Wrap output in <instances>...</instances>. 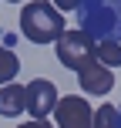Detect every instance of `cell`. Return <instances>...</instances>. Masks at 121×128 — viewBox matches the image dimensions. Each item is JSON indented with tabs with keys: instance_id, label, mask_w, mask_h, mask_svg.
Returning <instances> with one entry per match:
<instances>
[{
	"instance_id": "6da1fadb",
	"label": "cell",
	"mask_w": 121,
	"mask_h": 128,
	"mask_svg": "<svg viewBox=\"0 0 121 128\" xmlns=\"http://www.w3.org/2000/svg\"><path fill=\"white\" fill-rule=\"evenodd\" d=\"M77 20L91 40L121 44V0H77Z\"/></svg>"
},
{
	"instance_id": "7a4b0ae2",
	"label": "cell",
	"mask_w": 121,
	"mask_h": 128,
	"mask_svg": "<svg viewBox=\"0 0 121 128\" xmlns=\"http://www.w3.org/2000/svg\"><path fill=\"white\" fill-rule=\"evenodd\" d=\"M64 27V14L47 0H27L24 10H20V34L34 44H54Z\"/></svg>"
},
{
	"instance_id": "3957f363",
	"label": "cell",
	"mask_w": 121,
	"mask_h": 128,
	"mask_svg": "<svg viewBox=\"0 0 121 128\" xmlns=\"http://www.w3.org/2000/svg\"><path fill=\"white\" fill-rule=\"evenodd\" d=\"M54 51H57V61L71 71H81L88 61H94V40L84 30H64L57 40H54Z\"/></svg>"
},
{
	"instance_id": "277c9868",
	"label": "cell",
	"mask_w": 121,
	"mask_h": 128,
	"mask_svg": "<svg viewBox=\"0 0 121 128\" xmlns=\"http://www.w3.org/2000/svg\"><path fill=\"white\" fill-rule=\"evenodd\" d=\"M54 122L57 128H91L94 125V108L88 104V98L81 94H67V98H57L54 104Z\"/></svg>"
},
{
	"instance_id": "5b68a950",
	"label": "cell",
	"mask_w": 121,
	"mask_h": 128,
	"mask_svg": "<svg viewBox=\"0 0 121 128\" xmlns=\"http://www.w3.org/2000/svg\"><path fill=\"white\" fill-rule=\"evenodd\" d=\"M57 88H54V81H47V78H37V81H30L24 88V111L30 118H47L54 111V104H57Z\"/></svg>"
},
{
	"instance_id": "8992f818",
	"label": "cell",
	"mask_w": 121,
	"mask_h": 128,
	"mask_svg": "<svg viewBox=\"0 0 121 128\" xmlns=\"http://www.w3.org/2000/svg\"><path fill=\"white\" fill-rule=\"evenodd\" d=\"M77 84H81L84 94L101 98V94H108V91L115 88V74H111V68H104V64L94 58V61H88L81 71H77Z\"/></svg>"
},
{
	"instance_id": "52a82bcc",
	"label": "cell",
	"mask_w": 121,
	"mask_h": 128,
	"mask_svg": "<svg viewBox=\"0 0 121 128\" xmlns=\"http://www.w3.org/2000/svg\"><path fill=\"white\" fill-rule=\"evenodd\" d=\"M0 115H3V118L24 115V88H20L17 81H10V84L0 88Z\"/></svg>"
},
{
	"instance_id": "ba28073f",
	"label": "cell",
	"mask_w": 121,
	"mask_h": 128,
	"mask_svg": "<svg viewBox=\"0 0 121 128\" xmlns=\"http://www.w3.org/2000/svg\"><path fill=\"white\" fill-rule=\"evenodd\" d=\"M94 58L104 68H121V44L118 40H94Z\"/></svg>"
},
{
	"instance_id": "9c48e42d",
	"label": "cell",
	"mask_w": 121,
	"mask_h": 128,
	"mask_svg": "<svg viewBox=\"0 0 121 128\" xmlns=\"http://www.w3.org/2000/svg\"><path fill=\"white\" fill-rule=\"evenodd\" d=\"M17 74H20L17 54H13L10 47H0V88H3V84H10V81H17Z\"/></svg>"
},
{
	"instance_id": "30bf717a",
	"label": "cell",
	"mask_w": 121,
	"mask_h": 128,
	"mask_svg": "<svg viewBox=\"0 0 121 128\" xmlns=\"http://www.w3.org/2000/svg\"><path fill=\"white\" fill-rule=\"evenodd\" d=\"M91 128H118V108L115 104H101L94 111V125Z\"/></svg>"
},
{
	"instance_id": "8fae6325",
	"label": "cell",
	"mask_w": 121,
	"mask_h": 128,
	"mask_svg": "<svg viewBox=\"0 0 121 128\" xmlns=\"http://www.w3.org/2000/svg\"><path fill=\"white\" fill-rule=\"evenodd\" d=\"M17 128H54L47 118H30V122H24V125H17Z\"/></svg>"
},
{
	"instance_id": "7c38bea8",
	"label": "cell",
	"mask_w": 121,
	"mask_h": 128,
	"mask_svg": "<svg viewBox=\"0 0 121 128\" xmlns=\"http://www.w3.org/2000/svg\"><path fill=\"white\" fill-rule=\"evenodd\" d=\"M54 7H57L61 14H67V10H77V0H51Z\"/></svg>"
},
{
	"instance_id": "4fadbf2b",
	"label": "cell",
	"mask_w": 121,
	"mask_h": 128,
	"mask_svg": "<svg viewBox=\"0 0 121 128\" xmlns=\"http://www.w3.org/2000/svg\"><path fill=\"white\" fill-rule=\"evenodd\" d=\"M118 128H121V108H118Z\"/></svg>"
},
{
	"instance_id": "5bb4252c",
	"label": "cell",
	"mask_w": 121,
	"mask_h": 128,
	"mask_svg": "<svg viewBox=\"0 0 121 128\" xmlns=\"http://www.w3.org/2000/svg\"><path fill=\"white\" fill-rule=\"evenodd\" d=\"M10 4H20V0H10Z\"/></svg>"
}]
</instances>
